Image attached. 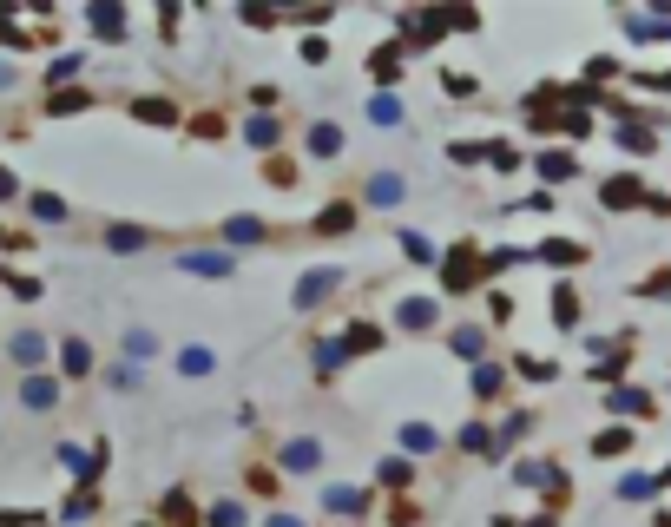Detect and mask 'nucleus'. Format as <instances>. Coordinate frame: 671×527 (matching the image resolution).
<instances>
[{
  "label": "nucleus",
  "mask_w": 671,
  "mask_h": 527,
  "mask_svg": "<svg viewBox=\"0 0 671 527\" xmlns=\"http://www.w3.org/2000/svg\"><path fill=\"white\" fill-rule=\"evenodd\" d=\"M349 224H356V205H329L323 218H316V231H329V238H336V231H349Z\"/></svg>",
  "instance_id": "nucleus-26"
},
{
  "label": "nucleus",
  "mask_w": 671,
  "mask_h": 527,
  "mask_svg": "<svg viewBox=\"0 0 671 527\" xmlns=\"http://www.w3.org/2000/svg\"><path fill=\"white\" fill-rule=\"evenodd\" d=\"M60 369L73 376V383H79V376H93V343H86V336H66V343H60Z\"/></svg>",
  "instance_id": "nucleus-6"
},
{
  "label": "nucleus",
  "mask_w": 671,
  "mask_h": 527,
  "mask_svg": "<svg viewBox=\"0 0 671 527\" xmlns=\"http://www.w3.org/2000/svg\"><path fill=\"white\" fill-rule=\"evenodd\" d=\"M395 323H402V330H428V323H435V297H408V304L395 310Z\"/></svg>",
  "instance_id": "nucleus-11"
},
{
  "label": "nucleus",
  "mask_w": 671,
  "mask_h": 527,
  "mask_svg": "<svg viewBox=\"0 0 671 527\" xmlns=\"http://www.w3.org/2000/svg\"><path fill=\"white\" fill-rule=\"evenodd\" d=\"M264 527H303V521H297V514H270Z\"/></svg>",
  "instance_id": "nucleus-51"
},
{
  "label": "nucleus",
  "mask_w": 671,
  "mask_h": 527,
  "mask_svg": "<svg viewBox=\"0 0 671 527\" xmlns=\"http://www.w3.org/2000/svg\"><path fill=\"white\" fill-rule=\"evenodd\" d=\"M79 66H86V53H60V60L47 66V86H53V93H66V80H79Z\"/></svg>",
  "instance_id": "nucleus-16"
},
{
  "label": "nucleus",
  "mask_w": 671,
  "mask_h": 527,
  "mask_svg": "<svg viewBox=\"0 0 671 527\" xmlns=\"http://www.w3.org/2000/svg\"><path fill=\"white\" fill-rule=\"evenodd\" d=\"M553 323H560V330H573V323H579V297H573V290H553Z\"/></svg>",
  "instance_id": "nucleus-22"
},
{
  "label": "nucleus",
  "mask_w": 671,
  "mask_h": 527,
  "mask_svg": "<svg viewBox=\"0 0 671 527\" xmlns=\"http://www.w3.org/2000/svg\"><path fill=\"white\" fill-rule=\"evenodd\" d=\"M0 284L14 290V297H27V304H33V297H40V277H14V271H7V264H0Z\"/></svg>",
  "instance_id": "nucleus-36"
},
{
  "label": "nucleus",
  "mask_w": 671,
  "mask_h": 527,
  "mask_svg": "<svg viewBox=\"0 0 671 527\" xmlns=\"http://www.w3.org/2000/svg\"><path fill=\"white\" fill-rule=\"evenodd\" d=\"M441 86H448L454 99H468V93H474V80H468V73H441Z\"/></svg>",
  "instance_id": "nucleus-47"
},
{
  "label": "nucleus",
  "mask_w": 671,
  "mask_h": 527,
  "mask_svg": "<svg viewBox=\"0 0 671 527\" xmlns=\"http://www.w3.org/2000/svg\"><path fill=\"white\" fill-rule=\"evenodd\" d=\"M152 350H158L152 330H125V363H139V356H152Z\"/></svg>",
  "instance_id": "nucleus-30"
},
{
  "label": "nucleus",
  "mask_w": 671,
  "mask_h": 527,
  "mask_svg": "<svg viewBox=\"0 0 671 527\" xmlns=\"http://www.w3.org/2000/svg\"><path fill=\"white\" fill-rule=\"evenodd\" d=\"M343 152V126H310V159H336Z\"/></svg>",
  "instance_id": "nucleus-15"
},
{
  "label": "nucleus",
  "mask_w": 671,
  "mask_h": 527,
  "mask_svg": "<svg viewBox=\"0 0 671 527\" xmlns=\"http://www.w3.org/2000/svg\"><path fill=\"white\" fill-rule=\"evenodd\" d=\"M461 448H474V455H494V435H487V429H461Z\"/></svg>",
  "instance_id": "nucleus-45"
},
{
  "label": "nucleus",
  "mask_w": 671,
  "mask_h": 527,
  "mask_svg": "<svg viewBox=\"0 0 671 527\" xmlns=\"http://www.w3.org/2000/svg\"><path fill=\"white\" fill-rule=\"evenodd\" d=\"M619 145H632V152H652V132H639V126H619Z\"/></svg>",
  "instance_id": "nucleus-46"
},
{
  "label": "nucleus",
  "mask_w": 671,
  "mask_h": 527,
  "mask_svg": "<svg viewBox=\"0 0 671 527\" xmlns=\"http://www.w3.org/2000/svg\"><path fill=\"white\" fill-rule=\"evenodd\" d=\"M178 369H185V376H211V369H218V356L204 350V343H191V350H178Z\"/></svg>",
  "instance_id": "nucleus-21"
},
{
  "label": "nucleus",
  "mask_w": 671,
  "mask_h": 527,
  "mask_svg": "<svg viewBox=\"0 0 671 527\" xmlns=\"http://www.w3.org/2000/svg\"><path fill=\"white\" fill-rule=\"evenodd\" d=\"M573 172H579L573 152H560V145H553V152H540V178H547V185H560V178H573Z\"/></svg>",
  "instance_id": "nucleus-12"
},
{
  "label": "nucleus",
  "mask_w": 671,
  "mask_h": 527,
  "mask_svg": "<svg viewBox=\"0 0 671 527\" xmlns=\"http://www.w3.org/2000/svg\"><path fill=\"white\" fill-rule=\"evenodd\" d=\"M224 238H231V244H257V238H264V224H257V218H231V224H224Z\"/></svg>",
  "instance_id": "nucleus-32"
},
{
  "label": "nucleus",
  "mask_w": 671,
  "mask_h": 527,
  "mask_svg": "<svg viewBox=\"0 0 671 527\" xmlns=\"http://www.w3.org/2000/svg\"><path fill=\"white\" fill-rule=\"evenodd\" d=\"M375 343H382V330H369V323H349L343 350H375Z\"/></svg>",
  "instance_id": "nucleus-35"
},
{
  "label": "nucleus",
  "mask_w": 671,
  "mask_h": 527,
  "mask_svg": "<svg viewBox=\"0 0 671 527\" xmlns=\"http://www.w3.org/2000/svg\"><path fill=\"white\" fill-rule=\"evenodd\" d=\"M369 66H375V80H395V73H402V47H382Z\"/></svg>",
  "instance_id": "nucleus-34"
},
{
  "label": "nucleus",
  "mask_w": 671,
  "mask_h": 527,
  "mask_svg": "<svg viewBox=\"0 0 671 527\" xmlns=\"http://www.w3.org/2000/svg\"><path fill=\"white\" fill-rule=\"evenodd\" d=\"M369 119H375V126H395V119H402V99H395V93H375L369 99Z\"/></svg>",
  "instance_id": "nucleus-25"
},
{
  "label": "nucleus",
  "mask_w": 671,
  "mask_h": 527,
  "mask_svg": "<svg viewBox=\"0 0 671 527\" xmlns=\"http://www.w3.org/2000/svg\"><path fill=\"white\" fill-rule=\"evenodd\" d=\"M408 198V185L395 172H382V178H369V205H402Z\"/></svg>",
  "instance_id": "nucleus-14"
},
{
  "label": "nucleus",
  "mask_w": 671,
  "mask_h": 527,
  "mask_svg": "<svg viewBox=\"0 0 671 527\" xmlns=\"http://www.w3.org/2000/svg\"><path fill=\"white\" fill-rule=\"evenodd\" d=\"M165 521H172V527H198V508H191L185 488H172V495H165Z\"/></svg>",
  "instance_id": "nucleus-19"
},
{
  "label": "nucleus",
  "mask_w": 671,
  "mask_h": 527,
  "mask_svg": "<svg viewBox=\"0 0 671 527\" xmlns=\"http://www.w3.org/2000/svg\"><path fill=\"white\" fill-rule=\"evenodd\" d=\"M527 429H533V416H527V409H514V416L500 422V435H494V448H514V442H520V435H527Z\"/></svg>",
  "instance_id": "nucleus-23"
},
{
  "label": "nucleus",
  "mask_w": 671,
  "mask_h": 527,
  "mask_svg": "<svg viewBox=\"0 0 671 527\" xmlns=\"http://www.w3.org/2000/svg\"><path fill=\"white\" fill-rule=\"evenodd\" d=\"M47 350H53V343H47L40 330H20V336H7V356H14V363L27 369V376H33L40 363H47Z\"/></svg>",
  "instance_id": "nucleus-3"
},
{
  "label": "nucleus",
  "mask_w": 671,
  "mask_h": 527,
  "mask_svg": "<svg viewBox=\"0 0 671 527\" xmlns=\"http://www.w3.org/2000/svg\"><path fill=\"white\" fill-rule=\"evenodd\" d=\"M540 257H547V264H586V244H573V238H547V244H540Z\"/></svg>",
  "instance_id": "nucleus-17"
},
{
  "label": "nucleus",
  "mask_w": 671,
  "mask_h": 527,
  "mask_svg": "<svg viewBox=\"0 0 671 527\" xmlns=\"http://www.w3.org/2000/svg\"><path fill=\"white\" fill-rule=\"evenodd\" d=\"M145 244H152V238H145L139 224H112V231H106V251H119V257H132V251H145Z\"/></svg>",
  "instance_id": "nucleus-10"
},
{
  "label": "nucleus",
  "mask_w": 671,
  "mask_h": 527,
  "mask_svg": "<svg viewBox=\"0 0 671 527\" xmlns=\"http://www.w3.org/2000/svg\"><path fill=\"white\" fill-rule=\"evenodd\" d=\"M283 468H290V475H310V468H323V442H310V435H297V442L283 448Z\"/></svg>",
  "instance_id": "nucleus-7"
},
{
  "label": "nucleus",
  "mask_w": 671,
  "mask_h": 527,
  "mask_svg": "<svg viewBox=\"0 0 671 527\" xmlns=\"http://www.w3.org/2000/svg\"><path fill=\"white\" fill-rule=\"evenodd\" d=\"M323 508H329V514H362V508H369V495H362V488H329Z\"/></svg>",
  "instance_id": "nucleus-18"
},
{
  "label": "nucleus",
  "mask_w": 671,
  "mask_h": 527,
  "mask_svg": "<svg viewBox=\"0 0 671 527\" xmlns=\"http://www.w3.org/2000/svg\"><path fill=\"white\" fill-rule=\"evenodd\" d=\"M250 145H277V119H270V112L264 119H250Z\"/></svg>",
  "instance_id": "nucleus-42"
},
{
  "label": "nucleus",
  "mask_w": 671,
  "mask_h": 527,
  "mask_svg": "<svg viewBox=\"0 0 671 527\" xmlns=\"http://www.w3.org/2000/svg\"><path fill=\"white\" fill-rule=\"evenodd\" d=\"M132 112H139V119H152V126H172V119H178V112H172V99H139Z\"/></svg>",
  "instance_id": "nucleus-29"
},
{
  "label": "nucleus",
  "mask_w": 671,
  "mask_h": 527,
  "mask_svg": "<svg viewBox=\"0 0 671 527\" xmlns=\"http://www.w3.org/2000/svg\"><path fill=\"white\" fill-rule=\"evenodd\" d=\"M106 383H112V389H139V369H132V363H112Z\"/></svg>",
  "instance_id": "nucleus-43"
},
{
  "label": "nucleus",
  "mask_w": 671,
  "mask_h": 527,
  "mask_svg": "<svg viewBox=\"0 0 671 527\" xmlns=\"http://www.w3.org/2000/svg\"><path fill=\"white\" fill-rule=\"evenodd\" d=\"M211 527H244V508H237V501H218V508H211Z\"/></svg>",
  "instance_id": "nucleus-41"
},
{
  "label": "nucleus",
  "mask_w": 671,
  "mask_h": 527,
  "mask_svg": "<svg viewBox=\"0 0 671 527\" xmlns=\"http://www.w3.org/2000/svg\"><path fill=\"white\" fill-rule=\"evenodd\" d=\"M520 376H527V383H553V363L547 356H520Z\"/></svg>",
  "instance_id": "nucleus-38"
},
{
  "label": "nucleus",
  "mask_w": 671,
  "mask_h": 527,
  "mask_svg": "<svg viewBox=\"0 0 671 527\" xmlns=\"http://www.w3.org/2000/svg\"><path fill=\"white\" fill-rule=\"evenodd\" d=\"M645 297H671V271H665V277H652V284H645Z\"/></svg>",
  "instance_id": "nucleus-49"
},
{
  "label": "nucleus",
  "mask_w": 671,
  "mask_h": 527,
  "mask_svg": "<svg viewBox=\"0 0 671 527\" xmlns=\"http://www.w3.org/2000/svg\"><path fill=\"white\" fill-rule=\"evenodd\" d=\"M658 488H665V475H625V481H619V495H625V501H652Z\"/></svg>",
  "instance_id": "nucleus-20"
},
{
  "label": "nucleus",
  "mask_w": 671,
  "mask_h": 527,
  "mask_svg": "<svg viewBox=\"0 0 671 527\" xmlns=\"http://www.w3.org/2000/svg\"><path fill=\"white\" fill-rule=\"evenodd\" d=\"M178 264H185L191 277H231V271H237V257H231V251H185Z\"/></svg>",
  "instance_id": "nucleus-4"
},
{
  "label": "nucleus",
  "mask_w": 671,
  "mask_h": 527,
  "mask_svg": "<svg viewBox=\"0 0 671 527\" xmlns=\"http://www.w3.org/2000/svg\"><path fill=\"white\" fill-rule=\"evenodd\" d=\"M343 343H316V376H336V369H343Z\"/></svg>",
  "instance_id": "nucleus-31"
},
{
  "label": "nucleus",
  "mask_w": 671,
  "mask_h": 527,
  "mask_svg": "<svg viewBox=\"0 0 671 527\" xmlns=\"http://www.w3.org/2000/svg\"><path fill=\"white\" fill-rule=\"evenodd\" d=\"M375 475L389 481V488H408V481H415V462H408V455H389V462L375 468Z\"/></svg>",
  "instance_id": "nucleus-24"
},
{
  "label": "nucleus",
  "mask_w": 671,
  "mask_h": 527,
  "mask_svg": "<svg viewBox=\"0 0 671 527\" xmlns=\"http://www.w3.org/2000/svg\"><path fill=\"white\" fill-rule=\"evenodd\" d=\"M27 211H33V224H66V218H73L60 192H27Z\"/></svg>",
  "instance_id": "nucleus-9"
},
{
  "label": "nucleus",
  "mask_w": 671,
  "mask_h": 527,
  "mask_svg": "<svg viewBox=\"0 0 671 527\" xmlns=\"http://www.w3.org/2000/svg\"><path fill=\"white\" fill-rule=\"evenodd\" d=\"M448 343H454V356H481V343H487V336H481V330H474V323H468V330H454Z\"/></svg>",
  "instance_id": "nucleus-37"
},
{
  "label": "nucleus",
  "mask_w": 671,
  "mask_h": 527,
  "mask_svg": "<svg viewBox=\"0 0 671 527\" xmlns=\"http://www.w3.org/2000/svg\"><path fill=\"white\" fill-rule=\"evenodd\" d=\"M402 251H408V257H415V264H428V257H435V244H428V238H422V231H402Z\"/></svg>",
  "instance_id": "nucleus-39"
},
{
  "label": "nucleus",
  "mask_w": 671,
  "mask_h": 527,
  "mask_svg": "<svg viewBox=\"0 0 671 527\" xmlns=\"http://www.w3.org/2000/svg\"><path fill=\"white\" fill-rule=\"evenodd\" d=\"M612 416H652V396H645V389H612Z\"/></svg>",
  "instance_id": "nucleus-13"
},
{
  "label": "nucleus",
  "mask_w": 671,
  "mask_h": 527,
  "mask_svg": "<svg viewBox=\"0 0 671 527\" xmlns=\"http://www.w3.org/2000/svg\"><path fill=\"white\" fill-rule=\"evenodd\" d=\"M599 198H606L612 211H619V205H645V185L632 172H619V178H606V185H599Z\"/></svg>",
  "instance_id": "nucleus-8"
},
{
  "label": "nucleus",
  "mask_w": 671,
  "mask_h": 527,
  "mask_svg": "<svg viewBox=\"0 0 671 527\" xmlns=\"http://www.w3.org/2000/svg\"><path fill=\"white\" fill-rule=\"evenodd\" d=\"M336 284H343V264H323V271H310L297 290H290V297H297V310H316V304H323V297H329Z\"/></svg>",
  "instance_id": "nucleus-1"
},
{
  "label": "nucleus",
  "mask_w": 671,
  "mask_h": 527,
  "mask_svg": "<svg viewBox=\"0 0 671 527\" xmlns=\"http://www.w3.org/2000/svg\"><path fill=\"white\" fill-rule=\"evenodd\" d=\"M86 27H93L99 40H125V7H112V0H99V7H86Z\"/></svg>",
  "instance_id": "nucleus-5"
},
{
  "label": "nucleus",
  "mask_w": 671,
  "mask_h": 527,
  "mask_svg": "<svg viewBox=\"0 0 671 527\" xmlns=\"http://www.w3.org/2000/svg\"><path fill=\"white\" fill-rule=\"evenodd\" d=\"M14 198H20V178L7 172V165H0V205H14Z\"/></svg>",
  "instance_id": "nucleus-48"
},
{
  "label": "nucleus",
  "mask_w": 671,
  "mask_h": 527,
  "mask_svg": "<svg viewBox=\"0 0 671 527\" xmlns=\"http://www.w3.org/2000/svg\"><path fill=\"white\" fill-rule=\"evenodd\" d=\"M625 448H632V429H606L593 442V455H625Z\"/></svg>",
  "instance_id": "nucleus-33"
},
{
  "label": "nucleus",
  "mask_w": 671,
  "mask_h": 527,
  "mask_svg": "<svg viewBox=\"0 0 671 527\" xmlns=\"http://www.w3.org/2000/svg\"><path fill=\"white\" fill-rule=\"evenodd\" d=\"M665 488H671V468H665Z\"/></svg>",
  "instance_id": "nucleus-52"
},
{
  "label": "nucleus",
  "mask_w": 671,
  "mask_h": 527,
  "mask_svg": "<svg viewBox=\"0 0 671 527\" xmlns=\"http://www.w3.org/2000/svg\"><path fill=\"white\" fill-rule=\"evenodd\" d=\"M500 383H507V376H500V369L494 363H481V369H474V389H481V396H494V389Z\"/></svg>",
  "instance_id": "nucleus-44"
},
{
  "label": "nucleus",
  "mask_w": 671,
  "mask_h": 527,
  "mask_svg": "<svg viewBox=\"0 0 671 527\" xmlns=\"http://www.w3.org/2000/svg\"><path fill=\"white\" fill-rule=\"evenodd\" d=\"M139 527H158V521H139Z\"/></svg>",
  "instance_id": "nucleus-53"
},
{
  "label": "nucleus",
  "mask_w": 671,
  "mask_h": 527,
  "mask_svg": "<svg viewBox=\"0 0 671 527\" xmlns=\"http://www.w3.org/2000/svg\"><path fill=\"white\" fill-rule=\"evenodd\" d=\"M14 80H20V66H14V60H0V93H7Z\"/></svg>",
  "instance_id": "nucleus-50"
},
{
  "label": "nucleus",
  "mask_w": 671,
  "mask_h": 527,
  "mask_svg": "<svg viewBox=\"0 0 671 527\" xmlns=\"http://www.w3.org/2000/svg\"><path fill=\"white\" fill-rule=\"evenodd\" d=\"M53 402H60V376H47V369H33L27 383H20V409H33V416H47Z\"/></svg>",
  "instance_id": "nucleus-2"
},
{
  "label": "nucleus",
  "mask_w": 671,
  "mask_h": 527,
  "mask_svg": "<svg viewBox=\"0 0 671 527\" xmlns=\"http://www.w3.org/2000/svg\"><path fill=\"white\" fill-rule=\"evenodd\" d=\"M93 508H99L93 495H73V501H66V508H60V521H93Z\"/></svg>",
  "instance_id": "nucleus-40"
},
{
  "label": "nucleus",
  "mask_w": 671,
  "mask_h": 527,
  "mask_svg": "<svg viewBox=\"0 0 671 527\" xmlns=\"http://www.w3.org/2000/svg\"><path fill=\"white\" fill-rule=\"evenodd\" d=\"M402 448H408V455H428V448H435V429H422V422H402Z\"/></svg>",
  "instance_id": "nucleus-27"
},
{
  "label": "nucleus",
  "mask_w": 671,
  "mask_h": 527,
  "mask_svg": "<svg viewBox=\"0 0 671 527\" xmlns=\"http://www.w3.org/2000/svg\"><path fill=\"white\" fill-rule=\"evenodd\" d=\"M86 106H93L86 93H53V99H47V112H53V119H73V112H86Z\"/></svg>",
  "instance_id": "nucleus-28"
}]
</instances>
